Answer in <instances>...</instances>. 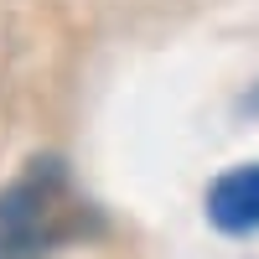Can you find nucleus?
Returning <instances> with one entry per match:
<instances>
[{"label": "nucleus", "instance_id": "1", "mask_svg": "<svg viewBox=\"0 0 259 259\" xmlns=\"http://www.w3.org/2000/svg\"><path fill=\"white\" fill-rule=\"evenodd\" d=\"M89 233H99V212L57 156H36L0 192V259H47Z\"/></svg>", "mask_w": 259, "mask_h": 259}, {"label": "nucleus", "instance_id": "2", "mask_svg": "<svg viewBox=\"0 0 259 259\" xmlns=\"http://www.w3.org/2000/svg\"><path fill=\"white\" fill-rule=\"evenodd\" d=\"M207 218L223 233H254L259 228V166H233L207 187Z\"/></svg>", "mask_w": 259, "mask_h": 259}]
</instances>
